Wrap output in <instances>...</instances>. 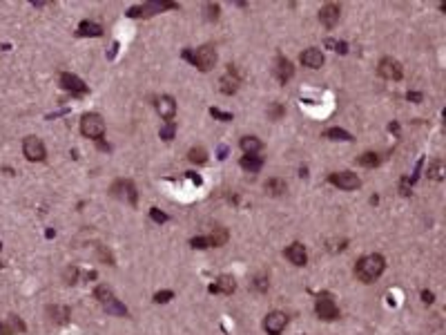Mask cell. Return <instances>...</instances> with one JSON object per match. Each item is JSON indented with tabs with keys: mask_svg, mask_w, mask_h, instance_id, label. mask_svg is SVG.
Returning a JSON list of instances; mask_svg holds the SVG:
<instances>
[{
	"mask_svg": "<svg viewBox=\"0 0 446 335\" xmlns=\"http://www.w3.org/2000/svg\"><path fill=\"white\" fill-rule=\"evenodd\" d=\"M328 181L333 183V186L341 188V190H357V188L361 186L359 177L352 174V172H333L328 177Z\"/></svg>",
	"mask_w": 446,
	"mask_h": 335,
	"instance_id": "obj_9",
	"label": "cell"
},
{
	"mask_svg": "<svg viewBox=\"0 0 446 335\" xmlns=\"http://www.w3.org/2000/svg\"><path fill=\"white\" fill-rule=\"evenodd\" d=\"M0 335H9V331H7V326L2 324V322H0Z\"/></svg>",
	"mask_w": 446,
	"mask_h": 335,
	"instance_id": "obj_43",
	"label": "cell"
},
{
	"mask_svg": "<svg viewBox=\"0 0 446 335\" xmlns=\"http://www.w3.org/2000/svg\"><path fill=\"white\" fill-rule=\"evenodd\" d=\"M266 192H270L272 197H281L285 192V181H281V179H270V181L266 183Z\"/></svg>",
	"mask_w": 446,
	"mask_h": 335,
	"instance_id": "obj_26",
	"label": "cell"
},
{
	"mask_svg": "<svg viewBox=\"0 0 446 335\" xmlns=\"http://www.w3.org/2000/svg\"><path fill=\"white\" fill-rule=\"evenodd\" d=\"M339 13H341L339 4H334V2L324 4V7H321V11H319V20H321V25H324L326 29H333V27L339 22Z\"/></svg>",
	"mask_w": 446,
	"mask_h": 335,
	"instance_id": "obj_14",
	"label": "cell"
},
{
	"mask_svg": "<svg viewBox=\"0 0 446 335\" xmlns=\"http://www.w3.org/2000/svg\"><path fill=\"white\" fill-rule=\"evenodd\" d=\"M0 268H2V262H0Z\"/></svg>",
	"mask_w": 446,
	"mask_h": 335,
	"instance_id": "obj_44",
	"label": "cell"
},
{
	"mask_svg": "<svg viewBox=\"0 0 446 335\" xmlns=\"http://www.w3.org/2000/svg\"><path fill=\"white\" fill-rule=\"evenodd\" d=\"M176 2H147V4H138V7H132L127 11L129 18H147L154 16V13L163 11V9H176Z\"/></svg>",
	"mask_w": 446,
	"mask_h": 335,
	"instance_id": "obj_6",
	"label": "cell"
},
{
	"mask_svg": "<svg viewBox=\"0 0 446 335\" xmlns=\"http://www.w3.org/2000/svg\"><path fill=\"white\" fill-rule=\"evenodd\" d=\"M112 195L120 197V199H125L127 203H132V205H136V199H138L136 188H134L132 181H116L114 186H112Z\"/></svg>",
	"mask_w": 446,
	"mask_h": 335,
	"instance_id": "obj_12",
	"label": "cell"
},
{
	"mask_svg": "<svg viewBox=\"0 0 446 335\" xmlns=\"http://www.w3.org/2000/svg\"><path fill=\"white\" fill-rule=\"evenodd\" d=\"M406 98H408V101L419 103V101H422V94H419V92H408V94H406Z\"/></svg>",
	"mask_w": 446,
	"mask_h": 335,
	"instance_id": "obj_39",
	"label": "cell"
},
{
	"mask_svg": "<svg viewBox=\"0 0 446 335\" xmlns=\"http://www.w3.org/2000/svg\"><path fill=\"white\" fill-rule=\"evenodd\" d=\"M172 297H174L172 290H159V293L154 295V302H156V304H167Z\"/></svg>",
	"mask_w": 446,
	"mask_h": 335,
	"instance_id": "obj_32",
	"label": "cell"
},
{
	"mask_svg": "<svg viewBox=\"0 0 446 335\" xmlns=\"http://www.w3.org/2000/svg\"><path fill=\"white\" fill-rule=\"evenodd\" d=\"M76 34H78L80 38H98V36H103V27L98 25V22L83 20L78 25V29H76Z\"/></svg>",
	"mask_w": 446,
	"mask_h": 335,
	"instance_id": "obj_20",
	"label": "cell"
},
{
	"mask_svg": "<svg viewBox=\"0 0 446 335\" xmlns=\"http://www.w3.org/2000/svg\"><path fill=\"white\" fill-rule=\"evenodd\" d=\"M285 324H288V317H285V313H281V311L268 313L266 320H263V329H266V333H270V335H281L285 329Z\"/></svg>",
	"mask_w": 446,
	"mask_h": 335,
	"instance_id": "obj_8",
	"label": "cell"
},
{
	"mask_svg": "<svg viewBox=\"0 0 446 335\" xmlns=\"http://www.w3.org/2000/svg\"><path fill=\"white\" fill-rule=\"evenodd\" d=\"M239 85H241L239 71H236L234 65H230V67H227V71H225V76L221 78V92L223 94H234L236 89H239Z\"/></svg>",
	"mask_w": 446,
	"mask_h": 335,
	"instance_id": "obj_15",
	"label": "cell"
},
{
	"mask_svg": "<svg viewBox=\"0 0 446 335\" xmlns=\"http://www.w3.org/2000/svg\"><path fill=\"white\" fill-rule=\"evenodd\" d=\"M185 174H187V177H190V179H192V181H194V183H196V186H199V183H201V177H196V174H194V172H185Z\"/></svg>",
	"mask_w": 446,
	"mask_h": 335,
	"instance_id": "obj_42",
	"label": "cell"
},
{
	"mask_svg": "<svg viewBox=\"0 0 446 335\" xmlns=\"http://www.w3.org/2000/svg\"><path fill=\"white\" fill-rule=\"evenodd\" d=\"M357 163L364 165V168H375V165H379V156L375 154V152H364V154L357 159Z\"/></svg>",
	"mask_w": 446,
	"mask_h": 335,
	"instance_id": "obj_28",
	"label": "cell"
},
{
	"mask_svg": "<svg viewBox=\"0 0 446 335\" xmlns=\"http://www.w3.org/2000/svg\"><path fill=\"white\" fill-rule=\"evenodd\" d=\"M285 257H288L294 266H306L308 264V253H306V248H303V244H299V241H294V244H290L288 248H285Z\"/></svg>",
	"mask_w": 446,
	"mask_h": 335,
	"instance_id": "obj_17",
	"label": "cell"
},
{
	"mask_svg": "<svg viewBox=\"0 0 446 335\" xmlns=\"http://www.w3.org/2000/svg\"><path fill=\"white\" fill-rule=\"evenodd\" d=\"M47 313L52 315L54 324H65V322L69 320V308L67 306H49Z\"/></svg>",
	"mask_w": 446,
	"mask_h": 335,
	"instance_id": "obj_22",
	"label": "cell"
},
{
	"mask_svg": "<svg viewBox=\"0 0 446 335\" xmlns=\"http://www.w3.org/2000/svg\"><path fill=\"white\" fill-rule=\"evenodd\" d=\"M156 112L161 114V119H165L169 123V121H174V116H176V103H174L172 96H161L159 101H156Z\"/></svg>",
	"mask_w": 446,
	"mask_h": 335,
	"instance_id": "obj_16",
	"label": "cell"
},
{
	"mask_svg": "<svg viewBox=\"0 0 446 335\" xmlns=\"http://www.w3.org/2000/svg\"><path fill=\"white\" fill-rule=\"evenodd\" d=\"M281 114H283V107H281V105H275V107H272V116H275V119H279Z\"/></svg>",
	"mask_w": 446,
	"mask_h": 335,
	"instance_id": "obj_40",
	"label": "cell"
},
{
	"mask_svg": "<svg viewBox=\"0 0 446 335\" xmlns=\"http://www.w3.org/2000/svg\"><path fill=\"white\" fill-rule=\"evenodd\" d=\"M241 147H243L245 154H257V152L263 147V143L259 141L257 136H243L241 138Z\"/></svg>",
	"mask_w": 446,
	"mask_h": 335,
	"instance_id": "obj_24",
	"label": "cell"
},
{
	"mask_svg": "<svg viewBox=\"0 0 446 335\" xmlns=\"http://www.w3.org/2000/svg\"><path fill=\"white\" fill-rule=\"evenodd\" d=\"M324 136L326 138H333V141H352V136L346 132V130H341V128H328L324 132Z\"/></svg>",
	"mask_w": 446,
	"mask_h": 335,
	"instance_id": "obj_25",
	"label": "cell"
},
{
	"mask_svg": "<svg viewBox=\"0 0 446 335\" xmlns=\"http://www.w3.org/2000/svg\"><path fill=\"white\" fill-rule=\"evenodd\" d=\"M379 74L384 76V78L388 80H399L401 76H404V69H401V65L395 61V58H382L379 61Z\"/></svg>",
	"mask_w": 446,
	"mask_h": 335,
	"instance_id": "obj_11",
	"label": "cell"
},
{
	"mask_svg": "<svg viewBox=\"0 0 446 335\" xmlns=\"http://www.w3.org/2000/svg\"><path fill=\"white\" fill-rule=\"evenodd\" d=\"M422 299L426 304H433V302H435V295H433L431 290H422Z\"/></svg>",
	"mask_w": 446,
	"mask_h": 335,
	"instance_id": "obj_38",
	"label": "cell"
},
{
	"mask_svg": "<svg viewBox=\"0 0 446 335\" xmlns=\"http://www.w3.org/2000/svg\"><path fill=\"white\" fill-rule=\"evenodd\" d=\"M227 237H230V235H227V230H225V228H223V226H217V228H214V230H212V235L208 237V241H210V246L219 248V246H223V244H225V241H227Z\"/></svg>",
	"mask_w": 446,
	"mask_h": 335,
	"instance_id": "obj_23",
	"label": "cell"
},
{
	"mask_svg": "<svg viewBox=\"0 0 446 335\" xmlns=\"http://www.w3.org/2000/svg\"><path fill=\"white\" fill-rule=\"evenodd\" d=\"M292 74H294L292 63H290L288 58L283 56V54H279V56H277V63H275V76H277V80H279L281 85H285L290 78H292Z\"/></svg>",
	"mask_w": 446,
	"mask_h": 335,
	"instance_id": "obj_13",
	"label": "cell"
},
{
	"mask_svg": "<svg viewBox=\"0 0 446 335\" xmlns=\"http://www.w3.org/2000/svg\"><path fill=\"white\" fill-rule=\"evenodd\" d=\"M239 163H241V168H243L245 172H259L261 165H263V159H261V156H257V154H243Z\"/></svg>",
	"mask_w": 446,
	"mask_h": 335,
	"instance_id": "obj_21",
	"label": "cell"
},
{
	"mask_svg": "<svg viewBox=\"0 0 446 335\" xmlns=\"http://www.w3.org/2000/svg\"><path fill=\"white\" fill-rule=\"evenodd\" d=\"M187 159L192 161V163H205V161H208V152H205V147H192L190 152H187Z\"/></svg>",
	"mask_w": 446,
	"mask_h": 335,
	"instance_id": "obj_27",
	"label": "cell"
},
{
	"mask_svg": "<svg viewBox=\"0 0 446 335\" xmlns=\"http://www.w3.org/2000/svg\"><path fill=\"white\" fill-rule=\"evenodd\" d=\"M384 268H386V262H384L382 255H366V257H361L359 262H357L355 275H357V279H361L364 284H370V281H375L382 275Z\"/></svg>",
	"mask_w": 446,
	"mask_h": 335,
	"instance_id": "obj_1",
	"label": "cell"
},
{
	"mask_svg": "<svg viewBox=\"0 0 446 335\" xmlns=\"http://www.w3.org/2000/svg\"><path fill=\"white\" fill-rule=\"evenodd\" d=\"M76 275H78V268H74V266L67 268V270H65V279H67V284H74V281H76Z\"/></svg>",
	"mask_w": 446,
	"mask_h": 335,
	"instance_id": "obj_37",
	"label": "cell"
},
{
	"mask_svg": "<svg viewBox=\"0 0 446 335\" xmlns=\"http://www.w3.org/2000/svg\"><path fill=\"white\" fill-rule=\"evenodd\" d=\"M190 244H192V248H199V250L210 248L208 237H192V239H190Z\"/></svg>",
	"mask_w": 446,
	"mask_h": 335,
	"instance_id": "obj_34",
	"label": "cell"
},
{
	"mask_svg": "<svg viewBox=\"0 0 446 335\" xmlns=\"http://www.w3.org/2000/svg\"><path fill=\"white\" fill-rule=\"evenodd\" d=\"M22 154H25L27 161H43L45 159V145L38 136H25L22 141Z\"/></svg>",
	"mask_w": 446,
	"mask_h": 335,
	"instance_id": "obj_7",
	"label": "cell"
},
{
	"mask_svg": "<svg viewBox=\"0 0 446 335\" xmlns=\"http://www.w3.org/2000/svg\"><path fill=\"white\" fill-rule=\"evenodd\" d=\"M234 290H236V281H234V277H230V275H221L212 286H210V293H214V295H219V293L232 295Z\"/></svg>",
	"mask_w": 446,
	"mask_h": 335,
	"instance_id": "obj_18",
	"label": "cell"
},
{
	"mask_svg": "<svg viewBox=\"0 0 446 335\" xmlns=\"http://www.w3.org/2000/svg\"><path fill=\"white\" fill-rule=\"evenodd\" d=\"M7 331H9V335H13V333H18V331H25V324H22V320L20 317H16V315H11L9 317V326H7Z\"/></svg>",
	"mask_w": 446,
	"mask_h": 335,
	"instance_id": "obj_29",
	"label": "cell"
},
{
	"mask_svg": "<svg viewBox=\"0 0 446 335\" xmlns=\"http://www.w3.org/2000/svg\"><path fill=\"white\" fill-rule=\"evenodd\" d=\"M174 132H176V123H174V121H169L167 125H165V128H161V138H163V141H172L174 138Z\"/></svg>",
	"mask_w": 446,
	"mask_h": 335,
	"instance_id": "obj_30",
	"label": "cell"
},
{
	"mask_svg": "<svg viewBox=\"0 0 446 335\" xmlns=\"http://www.w3.org/2000/svg\"><path fill=\"white\" fill-rule=\"evenodd\" d=\"M150 217L154 219L156 223H165V221H167V214H165V212H161L159 208H152V210H150Z\"/></svg>",
	"mask_w": 446,
	"mask_h": 335,
	"instance_id": "obj_35",
	"label": "cell"
},
{
	"mask_svg": "<svg viewBox=\"0 0 446 335\" xmlns=\"http://www.w3.org/2000/svg\"><path fill=\"white\" fill-rule=\"evenodd\" d=\"M315 311H317V315H319V320H326V322H333L339 317V308L330 293H321L319 297H317Z\"/></svg>",
	"mask_w": 446,
	"mask_h": 335,
	"instance_id": "obj_5",
	"label": "cell"
},
{
	"mask_svg": "<svg viewBox=\"0 0 446 335\" xmlns=\"http://www.w3.org/2000/svg\"><path fill=\"white\" fill-rule=\"evenodd\" d=\"M80 134L87 138H96L101 141L103 134H105V121H103L101 114L96 112H89V114L80 116Z\"/></svg>",
	"mask_w": 446,
	"mask_h": 335,
	"instance_id": "obj_3",
	"label": "cell"
},
{
	"mask_svg": "<svg viewBox=\"0 0 446 335\" xmlns=\"http://www.w3.org/2000/svg\"><path fill=\"white\" fill-rule=\"evenodd\" d=\"M257 288L259 290H266V279H263V277H259V279H257Z\"/></svg>",
	"mask_w": 446,
	"mask_h": 335,
	"instance_id": "obj_41",
	"label": "cell"
},
{
	"mask_svg": "<svg viewBox=\"0 0 446 335\" xmlns=\"http://www.w3.org/2000/svg\"><path fill=\"white\" fill-rule=\"evenodd\" d=\"M60 87L65 89V92L76 94V96H85V94H87V85L76 74H69V71H62L60 74Z\"/></svg>",
	"mask_w": 446,
	"mask_h": 335,
	"instance_id": "obj_10",
	"label": "cell"
},
{
	"mask_svg": "<svg viewBox=\"0 0 446 335\" xmlns=\"http://www.w3.org/2000/svg\"><path fill=\"white\" fill-rule=\"evenodd\" d=\"M210 114H212L214 119H219V121H232V114H227V112L217 110V107H210Z\"/></svg>",
	"mask_w": 446,
	"mask_h": 335,
	"instance_id": "obj_36",
	"label": "cell"
},
{
	"mask_svg": "<svg viewBox=\"0 0 446 335\" xmlns=\"http://www.w3.org/2000/svg\"><path fill=\"white\" fill-rule=\"evenodd\" d=\"M94 295H96V299L103 304V308H105L107 313H112V315H120V317H127L129 315V311L118 302V299L114 297V293H112L107 286H98Z\"/></svg>",
	"mask_w": 446,
	"mask_h": 335,
	"instance_id": "obj_4",
	"label": "cell"
},
{
	"mask_svg": "<svg viewBox=\"0 0 446 335\" xmlns=\"http://www.w3.org/2000/svg\"><path fill=\"white\" fill-rule=\"evenodd\" d=\"M299 61L303 63L306 67H310V69H317V67H321L324 65V54L319 52V49H315V47H310V49H306V52L299 56Z\"/></svg>",
	"mask_w": 446,
	"mask_h": 335,
	"instance_id": "obj_19",
	"label": "cell"
},
{
	"mask_svg": "<svg viewBox=\"0 0 446 335\" xmlns=\"http://www.w3.org/2000/svg\"><path fill=\"white\" fill-rule=\"evenodd\" d=\"M183 58L190 61L199 71H210L217 65V49L212 45H203V47L194 49V52L192 49H183Z\"/></svg>",
	"mask_w": 446,
	"mask_h": 335,
	"instance_id": "obj_2",
	"label": "cell"
},
{
	"mask_svg": "<svg viewBox=\"0 0 446 335\" xmlns=\"http://www.w3.org/2000/svg\"><path fill=\"white\" fill-rule=\"evenodd\" d=\"M428 177L435 179V181H440V179H442V161H435V163L428 168Z\"/></svg>",
	"mask_w": 446,
	"mask_h": 335,
	"instance_id": "obj_33",
	"label": "cell"
},
{
	"mask_svg": "<svg viewBox=\"0 0 446 335\" xmlns=\"http://www.w3.org/2000/svg\"><path fill=\"white\" fill-rule=\"evenodd\" d=\"M0 248H2V244H0Z\"/></svg>",
	"mask_w": 446,
	"mask_h": 335,
	"instance_id": "obj_45",
	"label": "cell"
},
{
	"mask_svg": "<svg viewBox=\"0 0 446 335\" xmlns=\"http://www.w3.org/2000/svg\"><path fill=\"white\" fill-rule=\"evenodd\" d=\"M219 11H221V7H219L217 2H208V4H205V16H208V20H217Z\"/></svg>",
	"mask_w": 446,
	"mask_h": 335,
	"instance_id": "obj_31",
	"label": "cell"
}]
</instances>
